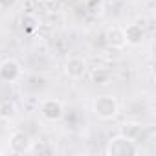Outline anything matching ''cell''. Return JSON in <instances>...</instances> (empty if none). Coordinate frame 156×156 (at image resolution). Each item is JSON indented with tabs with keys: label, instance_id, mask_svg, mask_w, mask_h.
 Here are the masks:
<instances>
[{
	"label": "cell",
	"instance_id": "8",
	"mask_svg": "<svg viewBox=\"0 0 156 156\" xmlns=\"http://www.w3.org/2000/svg\"><path fill=\"white\" fill-rule=\"evenodd\" d=\"M105 42H107V46L112 48V50H123V48L127 46L123 28H121V26H110V28L105 31Z\"/></svg>",
	"mask_w": 156,
	"mask_h": 156
},
{
	"label": "cell",
	"instance_id": "10",
	"mask_svg": "<svg viewBox=\"0 0 156 156\" xmlns=\"http://www.w3.org/2000/svg\"><path fill=\"white\" fill-rule=\"evenodd\" d=\"M110 81H112V75L108 70H105V68H94L92 70V83H96L99 87H107V85H110Z\"/></svg>",
	"mask_w": 156,
	"mask_h": 156
},
{
	"label": "cell",
	"instance_id": "9",
	"mask_svg": "<svg viewBox=\"0 0 156 156\" xmlns=\"http://www.w3.org/2000/svg\"><path fill=\"white\" fill-rule=\"evenodd\" d=\"M141 130H143V125L140 121H123L119 125V134L129 138V140H134V141L140 138Z\"/></svg>",
	"mask_w": 156,
	"mask_h": 156
},
{
	"label": "cell",
	"instance_id": "12",
	"mask_svg": "<svg viewBox=\"0 0 156 156\" xmlns=\"http://www.w3.org/2000/svg\"><path fill=\"white\" fill-rule=\"evenodd\" d=\"M37 28H39V20H37V17H35L33 13L24 15V19H22V30L28 31V33H31V31H35Z\"/></svg>",
	"mask_w": 156,
	"mask_h": 156
},
{
	"label": "cell",
	"instance_id": "2",
	"mask_svg": "<svg viewBox=\"0 0 156 156\" xmlns=\"http://www.w3.org/2000/svg\"><path fill=\"white\" fill-rule=\"evenodd\" d=\"M105 152L110 154V156H132V154H138L140 149H138L134 140H129V138L118 134V136L110 138Z\"/></svg>",
	"mask_w": 156,
	"mask_h": 156
},
{
	"label": "cell",
	"instance_id": "1",
	"mask_svg": "<svg viewBox=\"0 0 156 156\" xmlns=\"http://www.w3.org/2000/svg\"><path fill=\"white\" fill-rule=\"evenodd\" d=\"M92 110L94 114L103 119V121H110L114 118H118L119 114V103L114 96L110 94H103V96H98L92 103Z\"/></svg>",
	"mask_w": 156,
	"mask_h": 156
},
{
	"label": "cell",
	"instance_id": "5",
	"mask_svg": "<svg viewBox=\"0 0 156 156\" xmlns=\"http://www.w3.org/2000/svg\"><path fill=\"white\" fill-rule=\"evenodd\" d=\"M87 70H88V64L81 57H68L66 62H64V73L68 75V79H72V81L83 79V77L87 75Z\"/></svg>",
	"mask_w": 156,
	"mask_h": 156
},
{
	"label": "cell",
	"instance_id": "4",
	"mask_svg": "<svg viewBox=\"0 0 156 156\" xmlns=\"http://www.w3.org/2000/svg\"><path fill=\"white\" fill-rule=\"evenodd\" d=\"M22 77V66L17 59H4L0 62V79L4 83H17Z\"/></svg>",
	"mask_w": 156,
	"mask_h": 156
},
{
	"label": "cell",
	"instance_id": "15",
	"mask_svg": "<svg viewBox=\"0 0 156 156\" xmlns=\"http://www.w3.org/2000/svg\"><path fill=\"white\" fill-rule=\"evenodd\" d=\"M103 2H105V4H116L118 0H103Z\"/></svg>",
	"mask_w": 156,
	"mask_h": 156
},
{
	"label": "cell",
	"instance_id": "7",
	"mask_svg": "<svg viewBox=\"0 0 156 156\" xmlns=\"http://www.w3.org/2000/svg\"><path fill=\"white\" fill-rule=\"evenodd\" d=\"M127 46H140L145 41V28L140 22H130L123 28Z\"/></svg>",
	"mask_w": 156,
	"mask_h": 156
},
{
	"label": "cell",
	"instance_id": "14",
	"mask_svg": "<svg viewBox=\"0 0 156 156\" xmlns=\"http://www.w3.org/2000/svg\"><path fill=\"white\" fill-rule=\"evenodd\" d=\"M35 2H39V4H50L51 0H35Z\"/></svg>",
	"mask_w": 156,
	"mask_h": 156
},
{
	"label": "cell",
	"instance_id": "13",
	"mask_svg": "<svg viewBox=\"0 0 156 156\" xmlns=\"http://www.w3.org/2000/svg\"><path fill=\"white\" fill-rule=\"evenodd\" d=\"M17 2H19V0H0V9H4V11L13 9L17 6Z\"/></svg>",
	"mask_w": 156,
	"mask_h": 156
},
{
	"label": "cell",
	"instance_id": "11",
	"mask_svg": "<svg viewBox=\"0 0 156 156\" xmlns=\"http://www.w3.org/2000/svg\"><path fill=\"white\" fill-rule=\"evenodd\" d=\"M17 116V107L15 103L11 101H2L0 103V119H4V121H9Z\"/></svg>",
	"mask_w": 156,
	"mask_h": 156
},
{
	"label": "cell",
	"instance_id": "6",
	"mask_svg": "<svg viewBox=\"0 0 156 156\" xmlns=\"http://www.w3.org/2000/svg\"><path fill=\"white\" fill-rule=\"evenodd\" d=\"M31 149V138L24 130H13L9 134V151L13 154H28Z\"/></svg>",
	"mask_w": 156,
	"mask_h": 156
},
{
	"label": "cell",
	"instance_id": "3",
	"mask_svg": "<svg viewBox=\"0 0 156 156\" xmlns=\"http://www.w3.org/2000/svg\"><path fill=\"white\" fill-rule=\"evenodd\" d=\"M39 114L44 121L48 123H57L59 119H62L64 116V103L61 99H55V98H48V99H42L41 105H39Z\"/></svg>",
	"mask_w": 156,
	"mask_h": 156
}]
</instances>
